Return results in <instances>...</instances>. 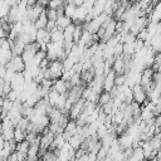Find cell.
Instances as JSON below:
<instances>
[{
    "mask_svg": "<svg viewBox=\"0 0 161 161\" xmlns=\"http://www.w3.org/2000/svg\"><path fill=\"white\" fill-rule=\"evenodd\" d=\"M47 57L50 60H55V59H65L68 57V53L64 49V44L63 43H57V42H49L48 47H47Z\"/></svg>",
    "mask_w": 161,
    "mask_h": 161,
    "instance_id": "cell-1",
    "label": "cell"
},
{
    "mask_svg": "<svg viewBox=\"0 0 161 161\" xmlns=\"http://www.w3.org/2000/svg\"><path fill=\"white\" fill-rule=\"evenodd\" d=\"M63 73H64L63 60H60V59H55V60H52L49 68L45 69V78L58 79V78H62Z\"/></svg>",
    "mask_w": 161,
    "mask_h": 161,
    "instance_id": "cell-2",
    "label": "cell"
},
{
    "mask_svg": "<svg viewBox=\"0 0 161 161\" xmlns=\"http://www.w3.org/2000/svg\"><path fill=\"white\" fill-rule=\"evenodd\" d=\"M6 67L8 68H10V69H13L14 72H24L25 70V67H26V64H25V62H24V59H23V57L21 55H18V54H14V57L11 58V60L6 64Z\"/></svg>",
    "mask_w": 161,
    "mask_h": 161,
    "instance_id": "cell-3",
    "label": "cell"
},
{
    "mask_svg": "<svg viewBox=\"0 0 161 161\" xmlns=\"http://www.w3.org/2000/svg\"><path fill=\"white\" fill-rule=\"evenodd\" d=\"M86 102H87V101H86L83 97L79 98L77 102H74L73 106H72V108L69 109V113H68L69 118H72V119H77V118L80 116V113L83 112L84 106H86Z\"/></svg>",
    "mask_w": 161,
    "mask_h": 161,
    "instance_id": "cell-4",
    "label": "cell"
},
{
    "mask_svg": "<svg viewBox=\"0 0 161 161\" xmlns=\"http://www.w3.org/2000/svg\"><path fill=\"white\" fill-rule=\"evenodd\" d=\"M132 91H133V101L138 102L140 104H143L145 102H147V98H148V94L146 92V89L142 87V84H136L132 87Z\"/></svg>",
    "mask_w": 161,
    "mask_h": 161,
    "instance_id": "cell-5",
    "label": "cell"
},
{
    "mask_svg": "<svg viewBox=\"0 0 161 161\" xmlns=\"http://www.w3.org/2000/svg\"><path fill=\"white\" fill-rule=\"evenodd\" d=\"M44 9L45 8H43V6H40L39 4H34V5H29V8H28V13H26V16H28V19L29 20H31L33 23L42 15V13L44 11Z\"/></svg>",
    "mask_w": 161,
    "mask_h": 161,
    "instance_id": "cell-6",
    "label": "cell"
},
{
    "mask_svg": "<svg viewBox=\"0 0 161 161\" xmlns=\"http://www.w3.org/2000/svg\"><path fill=\"white\" fill-rule=\"evenodd\" d=\"M116 77H117V73L112 69L109 70L107 74H104V83H103V91H107V92H111V89L116 86Z\"/></svg>",
    "mask_w": 161,
    "mask_h": 161,
    "instance_id": "cell-7",
    "label": "cell"
},
{
    "mask_svg": "<svg viewBox=\"0 0 161 161\" xmlns=\"http://www.w3.org/2000/svg\"><path fill=\"white\" fill-rule=\"evenodd\" d=\"M88 9L84 6V5H80V6H77V10H75V14L73 16V23L74 24H82L86 21V18H87V14H88Z\"/></svg>",
    "mask_w": 161,
    "mask_h": 161,
    "instance_id": "cell-8",
    "label": "cell"
},
{
    "mask_svg": "<svg viewBox=\"0 0 161 161\" xmlns=\"http://www.w3.org/2000/svg\"><path fill=\"white\" fill-rule=\"evenodd\" d=\"M70 84L68 80L63 79V78H58L54 79V84H53V89H55L59 93H68V91L70 89Z\"/></svg>",
    "mask_w": 161,
    "mask_h": 161,
    "instance_id": "cell-9",
    "label": "cell"
},
{
    "mask_svg": "<svg viewBox=\"0 0 161 161\" xmlns=\"http://www.w3.org/2000/svg\"><path fill=\"white\" fill-rule=\"evenodd\" d=\"M82 97L86 99V101H89V102H94V103H98V99H99V93H97L91 86H88L87 88L83 89V94Z\"/></svg>",
    "mask_w": 161,
    "mask_h": 161,
    "instance_id": "cell-10",
    "label": "cell"
},
{
    "mask_svg": "<svg viewBox=\"0 0 161 161\" xmlns=\"http://www.w3.org/2000/svg\"><path fill=\"white\" fill-rule=\"evenodd\" d=\"M78 132V123H77V121L75 119H69L68 121V123H67V126H65V128H64V136H65V138L67 140H69L74 133H77Z\"/></svg>",
    "mask_w": 161,
    "mask_h": 161,
    "instance_id": "cell-11",
    "label": "cell"
},
{
    "mask_svg": "<svg viewBox=\"0 0 161 161\" xmlns=\"http://www.w3.org/2000/svg\"><path fill=\"white\" fill-rule=\"evenodd\" d=\"M11 47H13V52H14V54L21 55V54H23V52L25 50L26 43H25V42H24V40H23L20 36H16V38L13 40Z\"/></svg>",
    "mask_w": 161,
    "mask_h": 161,
    "instance_id": "cell-12",
    "label": "cell"
},
{
    "mask_svg": "<svg viewBox=\"0 0 161 161\" xmlns=\"http://www.w3.org/2000/svg\"><path fill=\"white\" fill-rule=\"evenodd\" d=\"M103 83H104V74L101 75H94L93 80L89 83V86L97 92V93H102L103 92Z\"/></svg>",
    "mask_w": 161,
    "mask_h": 161,
    "instance_id": "cell-13",
    "label": "cell"
},
{
    "mask_svg": "<svg viewBox=\"0 0 161 161\" xmlns=\"http://www.w3.org/2000/svg\"><path fill=\"white\" fill-rule=\"evenodd\" d=\"M118 142H119V145H121V147H122L123 150L130 148V147H133V138H132V136L128 135L126 131L119 136Z\"/></svg>",
    "mask_w": 161,
    "mask_h": 161,
    "instance_id": "cell-14",
    "label": "cell"
},
{
    "mask_svg": "<svg viewBox=\"0 0 161 161\" xmlns=\"http://www.w3.org/2000/svg\"><path fill=\"white\" fill-rule=\"evenodd\" d=\"M50 40L57 43H64V30L59 29L58 26L50 31Z\"/></svg>",
    "mask_w": 161,
    "mask_h": 161,
    "instance_id": "cell-15",
    "label": "cell"
},
{
    "mask_svg": "<svg viewBox=\"0 0 161 161\" xmlns=\"http://www.w3.org/2000/svg\"><path fill=\"white\" fill-rule=\"evenodd\" d=\"M6 19H8V21H9L10 24L16 23V21L20 20V13H19V8H18V5H13V6H11L10 13H9V15H8Z\"/></svg>",
    "mask_w": 161,
    "mask_h": 161,
    "instance_id": "cell-16",
    "label": "cell"
},
{
    "mask_svg": "<svg viewBox=\"0 0 161 161\" xmlns=\"http://www.w3.org/2000/svg\"><path fill=\"white\" fill-rule=\"evenodd\" d=\"M55 21H57V26H58L59 29H65L68 25H70V24L73 23L72 18L67 16L65 14H62V15H59V16H58V19H57Z\"/></svg>",
    "mask_w": 161,
    "mask_h": 161,
    "instance_id": "cell-17",
    "label": "cell"
},
{
    "mask_svg": "<svg viewBox=\"0 0 161 161\" xmlns=\"http://www.w3.org/2000/svg\"><path fill=\"white\" fill-rule=\"evenodd\" d=\"M68 141H69V143L73 146V148L78 150L79 147H82L83 141H84V137H83V135H80V133H74Z\"/></svg>",
    "mask_w": 161,
    "mask_h": 161,
    "instance_id": "cell-18",
    "label": "cell"
},
{
    "mask_svg": "<svg viewBox=\"0 0 161 161\" xmlns=\"http://www.w3.org/2000/svg\"><path fill=\"white\" fill-rule=\"evenodd\" d=\"M48 20H49V18H48V15H47V10H44V11L42 13V15H40L35 21H34V25H35V28H36V29L47 28Z\"/></svg>",
    "mask_w": 161,
    "mask_h": 161,
    "instance_id": "cell-19",
    "label": "cell"
},
{
    "mask_svg": "<svg viewBox=\"0 0 161 161\" xmlns=\"http://www.w3.org/2000/svg\"><path fill=\"white\" fill-rule=\"evenodd\" d=\"M143 158H145V153H143L142 146L133 147V151H132V153L130 155L128 160H131V161H140V160H143Z\"/></svg>",
    "mask_w": 161,
    "mask_h": 161,
    "instance_id": "cell-20",
    "label": "cell"
},
{
    "mask_svg": "<svg viewBox=\"0 0 161 161\" xmlns=\"http://www.w3.org/2000/svg\"><path fill=\"white\" fill-rule=\"evenodd\" d=\"M136 40L132 43H123V55L126 57H133L136 53Z\"/></svg>",
    "mask_w": 161,
    "mask_h": 161,
    "instance_id": "cell-21",
    "label": "cell"
},
{
    "mask_svg": "<svg viewBox=\"0 0 161 161\" xmlns=\"http://www.w3.org/2000/svg\"><path fill=\"white\" fill-rule=\"evenodd\" d=\"M114 140H116V133L114 132H108L106 136H103L101 138V142H102V146L103 147H106V148L109 150V147H111V145L113 143Z\"/></svg>",
    "mask_w": 161,
    "mask_h": 161,
    "instance_id": "cell-22",
    "label": "cell"
},
{
    "mask_svg": "<svg viewBox=\"0 0 161 161\" xmlns=\"http://www.w3.org/2000/svg\"><path fill=\"white\" fill-rule=\"evenodd\" d=\"M14 106V101L9 99L8 97H3L1 101V111H3V117L8 116V112L11 109V107Z\"/></svg>",
    "mask_w": 161,
    "mask_h": 161,
    "instance_id": "cell-23",
    "label": "cell"
},
{
    "mask_svg": "<svg viewBox=\"0 0 161 161\" xmlns=\"http://www.w3.org/2000/svg\"><path fill=\"white\" fill-rule=\"evenodd\" d=\"M74 29H75V24L72 23L70 25H68L64 30V42H74L73 39V34H74ZM75 43V42H74Z\"/></svg>",
    "mask_w": 161,
    "mask_h": 161,
    "instance_id": "cell-24",
    "label": "cell"
},
{
    "mask_svg": "<svg viewBox=\"0 0 161 161\" xmlns=\"http://www.w3.org/2000/svg\"><path fill=\"white\" fill-rule=\"evenodd\" d=\"M26 140V131L20 128V127H15V132H14V141L18 143V142H21Z\"/></svg>",
    "mask_w": 161,
    "mask_h": 161,
    "instance_id": "cell-25",
    "label": "cell"
},
{
    "mask_svg": "<svg viewBox=\"0 0 161 161\" xmlns=\"http://www.w3.org/2000/svg\"><path fill=\"white\" fill-rule=\"evenodd\" d=\"M151 21H161V1L153 8L152 13L150 14Z\"/></svg>",
    "mask_w": 161,
    "mask_h": 161,
    "instance_id": "cell-26",
    "label": "cell"
},
{
    "mask_svg": "<svg viewBox=\"0 0 161 161\" xmlns=\"http://www.w3.org/2000/svg\"><path fill=\"white\" fill-rule=\"evenodd\" d=\"M10 9H11V5L6 0L0 1V15H1V18H8V15L10 13Z\"/></svg>",
    "mask_w": 161,
    "mask_h": 161,
    "instance_id": "cell-27",
    "label": "cell"
},
{
    "mask_svg": "<svg viewBox=\"0 0 161 161\" xmlns=\"http://www.w3.org/2000/svg\"><path fill=\"white\" fill-rule=\"evenodd\" d=\"M150 47H151L156 53H157V52H161V33L152 36L151 45H150Z\"/></svg>",
    "mask_w": 161,
    "mask_h": 161,
    "instance_id": "cell-28",
    "label": "cell"
},
{
    "mask_svg": "<svg viewBox=\"0 0 161 161\" xmlns=\"http://www.w3.org/2000/svg\"><path fill=\"white\" fill-rule=\"evenodd\" d=\"M75 10H77V5L73 4V3H67L65 6H64V14L67 16L72 18V19H73V16L75 14Z\"/></svg>",
    "mask_w": 161,
    "mask_h": 161,
    "instance_id": "cell-29",
    "label": "cell"
},
{
    "mask_svg": "<svg viewBox=\"0 0 161 161\" xmlns=\"http://www.w3.org/2000/svg\"><path fill=\"white\" fill-rule=\"evenodd\" d=\"M113 97H112V94H111V92H107V91H103L101 94H99V99H98V104L99 106H103V104H106V103H108L111 99H112Z\"/></svg>",
    "mask_w": 161,
    "mask_h": 161,
    "instance_id": "cell-30",
    "label": "cell"
},
{
    "mask_svg": "<svg viewBox=\"0 0 161 161\" xmlns=\"http://www.w3.org/2000/svg\"><path fill=\"white\" fill-rule=\"evenodd\" d=\"M29 148H30V142L28 140H24V141L16 143V151H19V152H23V153L28 155Z\"/></svg>",
    "mask_w": 161,
    "mask_h": 161,
    "instance_id": "cell-31",
    "label": "cell"
},
{
    "mask_svg": "<svg viewBox=\"0 0 161 161\" xmlns=\"http://www.w3.org/2000/svg\"><path fill=\"white\" fill-rule=\"evenodd\" d=\"M14 132H15V127L3 128L1 130V136H4V138L6 141H11V140H14Z\"/></svg>",
    "mask_w": 161,
    "mask_h": 161,
    "instance_id": "cell-32",
    "label": "cell"
},
{
    "mask_svg": "<svg viewBox=\"0 0 161 161\" xmlns=\"http://www.w3.org/2000/svg\"><path fill=\"white\" fill-rule=\"evenodd\" d=\"M82 75H80V73H74L72 77H70V79L68 80L69 82V84H70V87H73V86H79V84H82Z\"/></svg>",
    "mask_w": 161,
    "mask_h": 161,
    "instance_id": "cell-33",
    "label": "cell"
},
{
    "mask_svg": "<svg viewBox=\"0 0 161 161\" xmlns=\"http://www.w3.org/2000/svg\"><path fill=\"white\" fill-rule=\"evenodd\" d=\"M82 33H83V26L82 24H75V29H74V34H73V39L75 43L79 42L80 36H82Z\"/></svg>",
    "mask_w": 161,
    "mask_h": 161,
    "instance_id": "cell-34",
    "label": "cell"
},
{
    "mask_svg": "<svg viewBox=\"0 0 161 161\" xmlns=\"http://www.w3.org/2000/svg\"><path fill=\"white\" fill-rule=\"evenodd\" d=\"M109 132V130H108V127L106 126V123H102V125H99V127H98V130H97V136H98V138L101 140L103 136H106L107 133Z\"/></svg>",
    "mask_w": 161,
    "mask_h": 161,
    "instance_id": "cell-35",
    "label": "cell"
},
{
    "mask_svg": "<svg viewBox=\"0 0 161 161\" xmlns=\"http://www.w3.org/2000/svg\"><path fill=\"white\" fill-rule=\"evenodd\" d=\"M74 64H75V62H74L73 59H70L69 57H67L65 59H63V65H64V70H70V69H73Z\"/></svg>",
    "mask_w": 161,
    "mask_h": 161,
    "instance_id": "cell-36",
    "label": "cell"
},
{
    "mask_svg": "<svg viewBox=\"0 0 161 161\" xmlns=\"http://www.w3.org/2000/svg\"><path fill=\"white\" fill-rule=\"evenodd\" d=\"M47 15H48V18H49V20H57L58 19V16H59V13H58V10H55V9H48L47 10Z\"/></svg>",
    "mask_w": 161,
    "mask_h": 161,
    "instance_id": "cell-37",
    "label": "cell"
},
{
    "mask_svg": "<svg viewBox=\"0 0 161 161\" xmlns=\"http://www.w3.org/2000/svg\"><path fill=\"white\" fill-rule=\"evenodd\" d=\"M94 4H96V0H83V4L82 5H84L88 10H91V9H93Z\"/></svg>",
    "mask_w": 161,
    "mask_h": 161,
    "instance_id": "cell-38",
    "label": "cell"
},
{
    "mask_svg": "<svg viewBox=\"0 0 161 161\" xmlns=\"http://www.w3.org/2000/svg\"><path fill=\"white\" fill-rule=\"evenodd\" d=\"M57 28V21L55 20H48V24H47V29L49 30V31H52L53 29H55Z\"/></svg>",
    "mask_w": 161,
    "mask_h": 161,
    "instance_id": "cell-39",
    "label": "cell"
},
{
    "mask_svg": "<svg viewBox=\"0 0 161 161\" xmlns=\"http://www.w3.org/2000/svg\"><path fill=\"white\" fill-rule=\"evenodd\" d=\"M8 161H19V156H18V151H14L10 153V156L8 157Z\"/></svg>",
    "mask_w": 161,
    "mask_h": 161,
    "instance_id": "cell-40",
    "label": "cell"
},
{
    "mask_svg": "<svg viewBox=\"0 0 161 161\" xmlns=\"http://www.w3.org/2000/svg\"><path fill=\"white\" fill-rule=\"evenodd\" d=\"M36 4H39L40 6H43V8H45V6H48L49 5V0H38L36 1Z\"/></svg>",
    "mask_w": 161,
    "mask_h": 161,
    "instance_id": "cell-41",
    "label": "cell"
},
{
    "mask_svg": "<svg viewBox=\"0 0 161 161\" xmlns=\"http://www.w3.org/2000/svg\"><path fill=\"white\" fill-rule=\"evenodd\" d=\"M156 160H161V148L157 151V153H156Z\"/></svg>",
    "mask_w": 161,
    "mask_h": 161,
    "instance_id": "cell-42",
    "label": "cell"
},
{
    "mask_svg": "<svg viewBox=\"0 0 161 161\" xmlns=\"http://www.w3.org/2000/svg\"><path fill=\"white\" fill-rule=\"evenodd\" d=\"M130 1H131V0H130Z\"/></svg>",
    "mask_w": 161,
    "mask_h": 161,
    "instance_id": "cell-43",
    "label": "cell"
}]
</instances>
